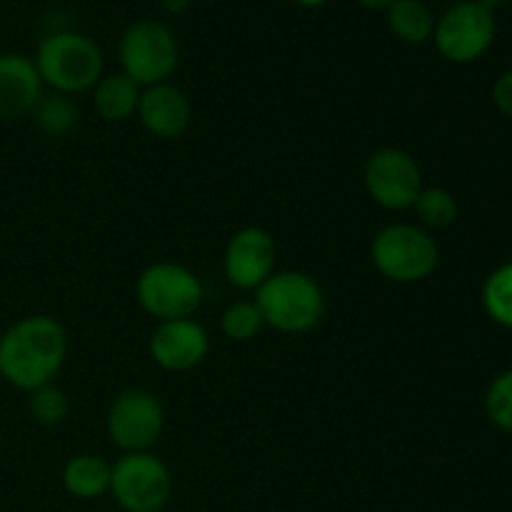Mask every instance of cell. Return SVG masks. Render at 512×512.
<instances>
[{"label":"cell","instance_id":"obj_1","mask_svg":"<svg viewBox=\"0 0 512 512\" xmlns=\"http://www.w3.org/2000/svg\"><path fill=\"white\" fill-rule=\"evenodd\" d=\"M68 358V333L53 315H25L0 335V378L33 393L53 383Z\"/></svg>","mask_w":512,"mask_h":512},{"label":"cell","instance_id":"obj_2","mask_svg":"<svg viewBox=\"0 0 512 512\" xmlns=\"http://www.w3.org/2000/svg\"><path fill=\"white\" fill-rule=\"evenodd\" d=\"M33 60L45 88L68 98L93 90L105 70L100 45L78 30H55L45 35Z\"/></svg>","mask_w":512,"mask_h":512},{"label":"cell","instance_id":"obj_3","mask_svg":"<svg viewBox=\"0 0 512 512\" xmlns=\"http://www.w3.org/2000/svg\"><path fill=\"white\" fill-rule=\"evenodd\" d=\"M263 323L285 335L310 333L325 315V293L313 275L303 270H275L255 290Z\"/></svg>","mask_w":512,"mask_h":512},{"label":"cell","instance_id":"obj_4","mask_svg":"<svg viewBox=\"0 0 512 512\" xmlns=\"http://www.w3.org/2000/svg\"><path fill=\"white\" fill-rule=\"evenodd\" d=\"M375 270L390 283H423L440 263L438 240L418 223H390L375 233L370 243Z\"/></svg>","mask_w":512,"mask_h":512},{"label":"cell","instance_id":"obj_5","mask_svg":"<svg viewBox=\"0 0 512 512\" xmlns=\"http://www.w3.org/2000/svg\"><path fill=\"white\" fill-rule=\"evenodd\" d=\"M118 60L120 73L140 88L170 83L180 65V43L160 20H135L120 35Z\"/></svg>","mask_w":512,"mask_h":512},{"label":"cell","instance_id":"obj_6","mask_svg":"<svg viewBox=\"0 0 512 512\" xmlns=\"http://www.w3.org/2000/svg\"><path fill=\"white\" fill-rule=\"evenodd\" d=\"M135 298L150 318L165 323V320L193 318L203 305L205 290L193 270L173 260H160L138 275Z\"/></svg>","mask_w":512,"mask_h":512},{"label":"cell","instance_id":"obj_7","mask_svg":"<svg viewBox=\"0 0 512 512\" xmlns=\"http://www.w3.org/2000/svg\"><path fill=\"white\" fill-rule=\"evenodd\" d=\"M495 33L498 20L493 10L475 0H460L435 20L433 40L448 63L468 65L488 53L495 43Z\"/></svg>","mask_w":512,"mask_h":512},{"label":"cell","instance_id":"obj_8","mask_svg":"<svg viewBox=\"0 0 512 512\" xmlns=\"http://www.w3.org/2000/svg\"><path fill=\"white\" fill-rule=\"evenodd\" d=\"M110 493L125 512H160L173 495V475L150 450L123 453L113 463Z\"/></svg>","mask_w":512,"mask_h":512},{"label":"cell","instance_id":"obj_9","mask_svg":"<svg viewBox=\"0 0 512 512\" xmlns=\"http://www.w3.org/2000/svg\"><path fill=\"white\" fill-rule=\"evenodd\" d=\"M108 438L123 453H148L165 430V405L153 390L128 388L108 408Z\"/></svg>","mask_w":512,"mask_h":512},{"label":"cell","instance_id":"obj_10","mask_svg":"<svg viewBox=\"0 0 512 512\" xmlns=\"http://www.w3.org/2000/svg\"><path fill=\"white\" fill-rule=\"evenodd\" d=\"M363 183L375 205L393 213L413 210L423 185V170L418 160L403 148H378L368 158Z\"/></svg>","mask_w":512,"mask_h":512},{"label":"cell","instance_id":"obj_11","mask_svg":"<svg viewBox=\"0 0 512 512\" xmlns=\"http://www.w3.org/2000/svg\"><path fill=\"white\" fill-rule=\"evenodd\" d=\"M275 263H278L275 238L258 225L240 228L225 245V278L238 290H258L275 273Z\"/></svg>","mask_w":512,"mask_h":512},{"label":"cell","instance_id":"obj_12","mask_svg":"<svg viewBox=\"0 0 512 512\" xmlns=\"http://www.w3.org/2000/svg\"><path fill=\"white\" fill-rule=\"evenodd\" d=\"M148 353L163 370L188 373L208 358L210 335L195 318L165 320L150 335Z\"/></svg>","mask_w":512,"mask_h":512},{"label":"cell","instance_id":"obj_13","mask_svg":"<svg viewBox=\"0 0 512 512\" xmlns=\"http://www.w3.org/2000/svg\"><path fill=\"white\" fill-rule=\"evenodd\" d=\"M135 115L153 138L175 140L188 133L193 123V105L178 85L158 83L143 88Z\"/></svg>","mask_w":512,"mask_h":512},{"label":"cell","instance_id":"obj_14","mask_svg":"<svg viewBox=\"0 0 512 512\" xmlns=\"http://www.w3.org/2000/svg\"><path fill=\"white\" fill-rule=\"evenodd\" d=\"M35 60L23 53H0V120L25 118L43 98Z\"/></svg>","mask_w":512,"mask_h":512},{"label":"cell","instance_id":"obj_15","mask_svg":"<svg viewBox=\"0 0 512 512\" xmlns=\"http://www.w3.org/2000/svg\"><path fill=\"white\" fill-rule=\"evenodd\" d=\"M140 93H143V88L133 83L128 75H103L93 88V108L105 123H125L138 113Z\"/></svg>","mask_w":512,"mask_h":512},{"label":"cell","instance_id":"obj_16","mask_svg":"<svg viewBox=\"0 0 512 512\" xmlns=\"http://www.w3.org/2000/svg\"><path fill=\"white\" fill-rule=\"evenodd\" d=\"M110 475L113 465L108 460L93 453H80L65 463L63 485L73 498L95 500L110 493Z\"/></svg>","mask_w":512,"mask_h":512},{"label":"cell","instance_id":"obj_17","mask_svg":"<svg viewBox=\"0 0 512 512\" xmlns=\"http://www.w3.org/2000/svg\"><path fill=\"white\" fill-rule=\"evenodd\" d=\"M390 33L408 45H423L433 38L435 15L423 0H395L385 10Z\"/></svg>","mask_w":512,"mask_h":512},{"label":"cell","instance_id":"obj_18","mask_svg":"<svg viewBox=\"0 0 512 512\" xmlns=\"http://www.w3.org/2000/svg\"><path fill=\"white\" fill-rule=\"evenodd\" d=\"M30 115H33L40 133L48 135V138H65V135L73 133L75 125H78V105H75L68 95L60 93L43 95Z\"/></svg>","mask_w":512,"mask_h":512},{"label":"cell","instance_id":"obj_19","mask_svg":"<svg viewBox=\"0 0 512 512\" xmlns=\"http://www.w3.org/2000/svg\"><path fill=\"white\" fill-rule=\"evenodd\" d=\"M413 210L418 215V225H423L425 230L450 228L460 215L458 198L448 188H438V185L420 190Z\"/></svg>","mask_w":512,"mask_h":512},{"label":"cell","instance_id":"obj_20","mask_svg":"<svg viewBox=\"0 0 512 512\" xmlns=\"http://www.w3.org/2000/svg\"><path fill=\"white\" fill-rule=\"evenodd\" d=\"M483 305L490 318L512 330V263L500 265L483 285Z\"/></svg>","mask_w":512,"mask_h":512},{"label":"cell","instance_id":"obj_21","mask_svg":"<svg viewBox=\"0 0 512 512\" xmlns=\"http://www.w3.org/2000/svg\"><path fill=\"white\" fill-rule=\"evenodd\" d=\"M263 328V315H260L255 300H238L220 318V330L233 343H250L253 338H258Z\"/></svg>","mask_w":512,"mask_h":512},{"label":"cell","instance_id":"obj_22","mask_svg":"<svg viewBox=\"0 0 512 512\" xmlns=\"http://www.w3.org/2000/svg\"><path fill=\"white\" fill-rule=\"evenodd\" d=\"M28 410H30V418L40 425H60L70 413V400L65 395V390H60L55 383L43 385V388L33 390L28 393Z\"/></svg>","mask_w":512,"mask_h":512},{"label":"cell","instance_id":"obj_23","mask_svg":"<svg viewBox=\"0 0 512 512\" xmlns=\"http://www.w3.org/2000/svg\"><path fill=\"white\" fill-rule=\"evenodd\" d=\"M485 410L493 425L512 433V368L500 373L485 393Z\"/></svg>","mask_w":512,"mask_h":512},{"label":"cell","instance_id":"obj_24","mask_svg":"<svg viewBox=\"0 0 512 512\" xmlns=\"http://www.w3.org/2000/svg\"><path fill=\"white\" fill-rule=\"evenodd\" d=\"M490 95H493L495 108L512 118V68L498 75V80L493 83V93Z\"/></svg>","mask_w":512,"mask_h":512},{"label":"cell","instance_id":"obj_25","mask_svg":"<svg viewBox=\"0 0 512 512\" xmlns=\"http://www.w3.org/2000/svg\"><path fill=\"white\" fill-rule=\"evenodd\" d=\"M160 5H163L165 13L170 15H183L185 10L193 5V0H160Z\"/></svg>","mask_w":512,"mask_h":512},{"label":"cell","instance_id":"obj_26","mask_svg":"<svg viewBox=\"0 0 512 512\" xmlns=\"http://www.w3.org/2000/svg\"><path fill=\"white\" fill-rule=\"evenodd\" d=\"M355 3L363 5L365 10H380V13H385V10H388L395 0H355Z\"/></svg>","mask_w":512,"mask_h":512},{"label":"cell","instance_id":"obj_27","mask_svg":"<svg viewBox=\"0 0 512 512\" xmlns=\"http://www.w3.org/2000/svg\"><path fill=\"white\" fill-rule=\"evenodd\" d=\"M298 5H303V8H320V5L330 3V0H295Z\"/></svg>","mask_w":512,"mask_h":512},{"label":"cell","instance_id":"obj_28","mask_svg":"<svg viewBox=\"0 0 512 512\" xmlns=\"http://www.w3.org/2000/svg\"><path fill=\"white\" fill-rule=\"evenodd\" d=\"M475 3H480V5H485V8H490V10H495V8H498V5H503V3H508V0H475Z\"/></svg>","mask_w":512,"mask_h":512},{"label":"cell","instance_id":"obj_29","mask_svg":"<svg viewBox=\"0 0 512 512\" xmlns=\"http://www.w3.org/2000/svg\"><path fill=\"white\" fill-rule=\"evenodd\" d=\"M0 450H3V438H0Z\"/></svg>","mask_w":512,"mask_h":512},{"label":"cell","instance_id":"obj_30","mask_svg":"<svg viewBox=\"0 0 512 512\" xmlns=\"http://www.w3.org/2000/svg\"><path fill=\"white\" fill-rule=\"evenodd\" d=\"M210 3H218V0H210Z\"/></svg>","mask_w":512,"mask_h":512}]
</instances>
